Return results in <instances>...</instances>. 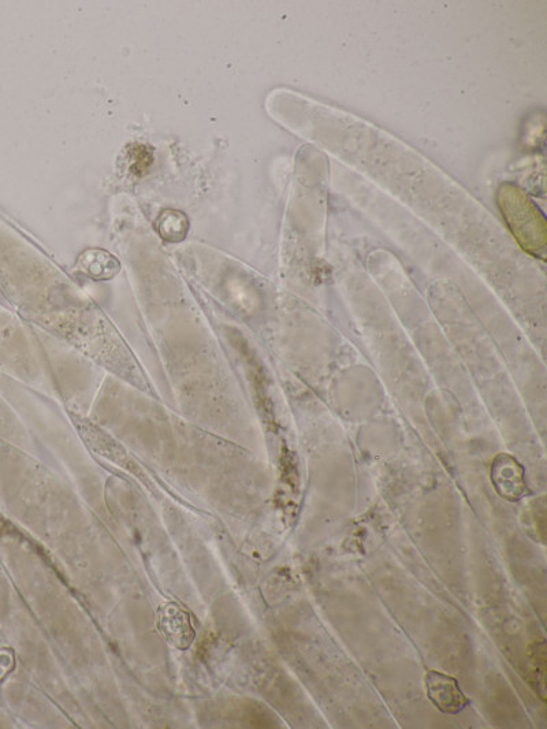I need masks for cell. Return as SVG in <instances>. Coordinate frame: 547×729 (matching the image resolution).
Masks as SVG:
<instances>
[{
    "label": "cell",
    "mask_w": 547,
    "mask_h": 729,
    "mask_svg": "<svg viewBox=\"0 0 547 729\" xmlns=\"http://www.w3.org/2000/svg\"><path fill=\"white\" fill-rule=\"evenodd\" d=\"M498 206L517 240L528 251H538L545 245V219L523 189L502 184L497 193Z\"/></svg>",
    "instance_id": "cell-1"
},
{
    "label": "cell",
    "mask_w": 547,
    "mask_h": 729,
    "mask_svg": "<svg viewBox=\"0 0 547 729\" xmlns=\"http://www.w3.org/2000/svg\"><path fill=\"white\" fill-rule=\"evenodd\" d=\"M424 684L427 697L439 712L456 716L470 705V699L465 697L459 682L453 676L444 672L429 671L424 676Z\"/></svg>",
    "instance_id": "cell-2"
},
{
    "label": "cell",
    "mask_w": 547,
    "mask_h": 729,
    "mask_svg": "<svg viewBox=\"0 0 547 729\" xmlns=\"http://www.w3.org/2000/svg\"><path fill=\"white\" fill-rule=\"evenodd\" d=\"M159 631L165 635L167 642L177 649L186 650L195 641V630L188 613L176 604H165L158 611Z\"/></svg>",
    "instance_id": "cell-3"
},
{
    "label": "cell",
    "mask_w": 547,
    "mask_h": 729,
    "mask_svg": "<svg viewBox=\"0 0 547 729\" xmlns=\"http://www.w3.org/2000/svg\"><path fill=\"white\" fill-rule=\"evenodd\" d=\"M83 269L87 270L95 280H110L119 271V263L113 256L104 251H88L81 255Z\"/></svg>",
    "instance_id": "cell-4"
},
{
    "label": "cell",
    "mask_w": 547,
    "mask_h": 729,
    "mask_svg": "<svg viewBox=\"0 0 547 729\" xmlns=\"http://www.w3.org/2000/svg\"><path fill=\"white\" fill-rule=\"evenodd\" d=\"M189 223L184 212L176 210H167L160 215L159 233L171 243H178L184 240L188 233Z\"/></svg>",
    "instance_id": "cell-5"
},
{
    "label": "cell",
    "mask_w": 547,
    "mask_h": 729,
    "mask_svg": "<svg viewBox=\"0 0 547 729\" xmlns=\"http://www.w3.org/2000/svg\"><path fill=\"white\" fill-rule=\"evenodd\" d=\"M14 668V654L9 649H0V680L5 679Z\"/></svg>",
    "instance_id": "cell-6"
}]
</instances>
